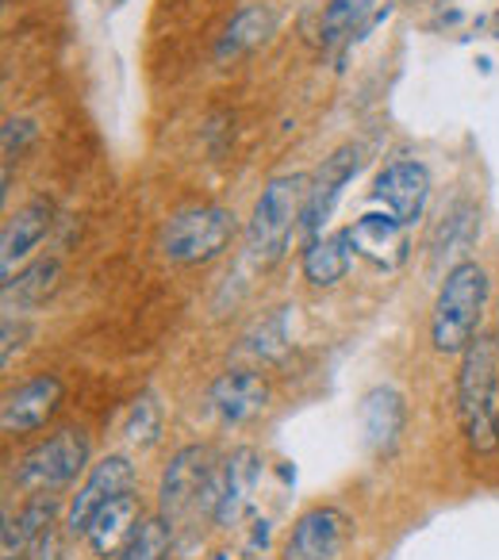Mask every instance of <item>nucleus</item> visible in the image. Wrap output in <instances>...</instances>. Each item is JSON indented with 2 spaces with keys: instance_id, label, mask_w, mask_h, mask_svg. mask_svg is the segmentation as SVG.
<instances>
[{
  "instance_id": "1",
  "label": "nucleus",
  "mask_w": 499,
  "mask_h": 560,
  "mask_svg": "<svg viewBox=\"0 0 499 560\" xmlns=\"http://www.w3.org/2000/svg\"><path fill=\"white\" fill-rule=\"evenodd\" d=\"M457 422L476 457L499 453V335H476L457 369Z\"/></svg>"
},
{
  "instance_id": "2",
  "label": "nucleus",
  "mask_w": 499,
  "mask_h": 560,
  "mask_svg": "<svg viewBox=\"0 0 499 560\" xmlns=\"http://www.w3.org/2000/svg\"><path fill=\"white\" fill-rule=\"evenodd\" d=\"M488 304V272L476 261H457L445 272L430 315V342L438 353H465Z\"/></svg>"
},
{
  "instance_id": "3",
  "label": "nucleus",
  "mask_w": 499,
  "mask_h": 560,
  "mask_svg": "<svg viewBox=\"0 0 499 560\" xmlns=\"http://www.w3.org/2000/svg\"><path fill=\"white\" fill-rule=\"evenodd\" d=\"M307 200V177L304 173H281L269 177L262 188L258 203L250 211L246 223V249L258 261H277L289 246L292 231H297L300 215H304Z\"/></svg>"
},
{
  "instance_id": "4",
  "label": "nucleus",
  "mask_w": 499,
  "mask_h": 560,
  "mask_svg": "<svg viewBox=\"0 0 499 560\" xmlns=\"http://www.w3.org/2000/svg\"><path fill=\"white\" fill-rule=\"evenodd\" d=\"M216 472L219 465L211 460L208 445H185L173 453V460L162 472V488H158V506L162 518L170 526H177L181 518L216 514Z\"/></svg>"
},
{
  "instance_id": "5",
  "label": "nucleus",
  "mask_w": 499,
  "mask_h": 560,
  "mask_svg": "<svg viewBox=\"0 0 499 560\" xmlns=\"http://www.w3.org/2000/svg\"><path fill=\"white\" fill-rule=\"evenodd\" d=\"M239 223L234 211L219 208V203H204V208H185L165 223L162 231V254L173 265H204L227 249L234 238Z\"/></svg>"
},
{
  "instance_id": "6",
  "label": "nucleus",
  "mask_w": 499,
  "mask_h": 560,
  "mask_svg": "<svg viewBox=\"0 0 499 560\" xmlns=\"http://www.w3.org/2000/svg\"><path fill=\"white\" fill-rule=\"evenodd\" d=\"M93 442L81 427H66L27 450L16 465V488L20 491H58L73 483L89 465Z\"/></svg>"
},
{
  "instance_id": "7",
  "label": "nucleus",
  "mask_w": 499,
  "mask_h": 560,
  "mask_svg": "<svg viewBox=\"0 0 499 560\" xmlns=\"http://www.w3.org/2000/svg\"><path fill=\"white\" fill-rule=\"evenodd\" d=\"M262 472H266V460H262L258 450H250V445L234 450L231 457L219 465V472H216V514H211L216 526L231 529V526H239L250 511H254Z\"/></svg>"
},
{
  "instance_id": "8",
  "label": "nucleus",
  "mask_w": 499,
  "mask_h": 560,
  "mask_svg": "<svg viewBox=\"0 0 499 560\" xmlns=\"http://www.w3.org/2000/svg\"><path fill=\"white\" fill-rule=\"evenodd\" d=\"M358 165H361V147H353V142H346V147H338L330 158H323V165L315 170V177L307 180L304 215H300V231H304L307 238H320V231L327 226L330 211H335L343 188L353 180Z\"/></svg>"
},
{
  "instance_id": "9",
  "label": "nucleus",
  "mask_w": 499,
  "mask_h": 560,
  "mask_svg": "<svg viewBox=\"0 0 499 560\" xmlns=\"http://www.w3.org/2000/svg\"><path fill=\"white\" fill-rule=\"evenodd\" d=\"M66 399V384L55 373H39L32 381H24L20 388H12L0 404V427L4 434H35L58 415Z\"/></svg>"
},
{
  "instance_id": "10",
  "label": "nucleus",
  "mask_w": 499,
  "mask_h": 560,
  "mask_svg": "<svg viewBox=\"0 0 499 560\" xmlns=\"http://www.w3.org/2000/svg\"><path fill=\"white\" fill-rule=\"evenodd\" d=\"M350 534L353 522L338 506H312L292 526L285 541V560H338Z\"/></svg>"
},
{
  "instance_id": "11",
  "label": "nucleus",
  "mask_w": 499,
  "mask_h": 560,
  "mask_svg": "<svg viewBox=\"0 0 499 560\" xmlns=\"http://www.w3.org/2000/svg\"><path fill=\"white\" fill-rule=\"evenodd\" d=\"M373 196L388 208V215H396L404 226H415L430 200V170L415 158H399L376 173Z\"/></svg>"
},
{
  "instance_id": "12",
  "label": "nucleus",
  "mask_w": 499,
  "mask_h": 560,
  "mask_svg": "<svg viewBox=\"0 0 499 560\" xmlns=\"http://www.w3.org/2000/svg\"><path fill=\"white\" fill-rule=\"evenodd\" d=\"M135 488V465L127 457H119V453H112V457H104L101 465L89 468V476L81 480L78 495L70 499V514H66V526L73 529V534H85V526L93 522V514L101 511L104 503H112L116 495H124V491Z\"/></svg>"
},
{
  "instance_id": "13",
  "label": "nucleus",
  "mask_w": 499,
  "mask_h": 560,
  "mask_svg": "<svg viewBox=\"0 0 499 560\" xmlns=\"http://www.w3.org/2000/svg\"><path fill=\"white\" fill-rule=\"evenodd\" d=\"M208 404L227 427H246L266 411L269 384L262 381V373H250V369H227L211 381Z\"/></svg>"
},
{
  "instance_id": "14",
  "label": "nucleus",
  "mask_w": 499,
  "mask_h": 560,
  "mask_svg": "<svg viewBox=\"0 0 499 560\" xmlns=\"http://www.w3.org/2000/svg\"><path fill=\"white\" fill-rule=\"evenodd\" d=\"M346 238H350L353 254L365 257L376 269H396V265L407 261V226L399 223L396 215H376V211H369V215L353 219V223L346 226Z\"/></svg>"
},
{
  "instance_id": "15",
  "label": "nucleus",
  "mask_w": 499,
  "mask_h": 560,
  "mask_svg": "<svg viewBox=\"0 0 499 560\" xmlns=\"http://www.w3.org/2000/svg\"><path fill=\"white\" fill-rule=\"evenodd\" d=\"M142 522L147 518H142V506L131 491H124V495H116L112 503H104L101 511L93 514V522L85 526V541H89V549H93V557L116 560L119 552L135 541Z\"/></svg>"
},
{
  "instance_id": "16",
  "label": "nucleus",
  "mask_w": 499,
  "mask_h": 560,
  "mask_svg": "<svg viewBox=\"0 0 499 560\" xmlns=\"http://www.w3.org/2000/svg\"><path fill=\"white\" fill-rule=\"evenodd\" d=\"M50 223H55V208L50 200H32L16 211V215L4 223V238H0V277L4 284L12 280L16 265H24L32 257V249H39V242L50 234Z\"/></svg>"
},
{
  "instance_id": "17",
  "label": "nucleus",
  "mask_w": 499,
  "mask_h": 560,
  "mask_svg": "<svg viewBox=\"0 0 499 560\" xmlns=\"http://www.w3.org/2000/svg\"><path fill=\"white\" fill-rule=\"evenodd\" d=\"M358 419H361V434H365L369 453L388 457V453L399 445V438H404L407 404L396 388H373V392H365V399H361Z\"/></svg>"
},
{
  "instance_id": "18",
  "label": "nucleus",
  "mask_w": 499,
  "mask_h": 560,
  "mask_svg": "<svg viewBox=\"0 0 499 560\" xmlns=\"http://www.w3.org/2000/svg\"><path fill=\"white\" fill-rule=\"evenodd\" d=\"M55 499L35 495L27 499L16 518L9 514L4 518V560H24L27 552H43V545L50 541V529H55Z\"/></svg>"
},
{
  "instance_id": "19",
  "label": "nucleus",
  "mask_w": 499,
  "mask_h": 560,
  "mask_svg": "<svg viewBox=\"0 0 499 560\" xmlns=\"http://www.w3.org/2000/svg\"><path fill=\"white\" fill-rule=\"evenodd\" d=\"M277 27V16L266 9V4H242L239 12L231 16V24L223 27V35H219L216 43V62H227V58H242L250 55V50H258L262 43L274 35Z\"/></svg>"
},
{
  "instance_id": "20",
  "label": "nucleus",
  "mask_w": 499,
  "mask_h": 560,
  "mask_svg": "<svg viewBox=\"0 0 499 560\" xmlns=\"http://www.w3.org/2000/svg\"><path fill=\"white\" fill-rule=\"evenodd\" d=\"M350 257L353 246L350 238L343 234H327V238H312L300 257V269H304V280L315 284V289H335L338 280L350 272Z\"/></svg>"
},
{
  "instance_id": "21",
  "label": "nucleus",
  "mask_w": 499,
  "mask_h": 560,
  "mask_svg": "<svg viewBox=\"0 0 499 560\" xmlns=\"http://www.w3.org/2000/svg\"><path fill=\"white\" fill-rule=\"evenodd\" d=\"M376 16V0H327L323 9V47L335 50L343 43H361Z\"/></svg>"
},
{
  "instance_id": "22",
  "label": "nucleus",
  "mask_w": 499,
  "mask_h": 560,
  "mask_svg": "<svg viewBox=\"0 0 499 560\" xmlns=\"http://www.w3.org/2000/svg\"><path fill=\"white\" fill-rule=\"evenodd\" d=\"M173 549V526L158 514V518H147L135 534V541L119 552L116 560H165Z\"/></svg>"
},
{
  "instance_id": "23",
  "label": "nucleus",
  "mask_w": 499,
  "mask_h": 560,
  "mask_svg": "<svg viewBox=\"0 0 499 560\" xmlns=\"http://www.w3.org/2000/svg\"><path fill=\"white\" fill-rule=\"evenodd\" d=\"M473 238H476V208L473 203H457V208L450 211V219L442 223V231H438L434 254L453 257V254H461Z\"/></svg>"
},
{
  "instance_id": "24",
  "label": "nucleus",
  "mask_w": 499,
  "mask_h": 560,
  "mask_svg": "<svg viewBox=\"0 0 499 560\" xmlns=\"http://www.w3.org/2000/svg\"><path fill=\"white\" fill-rule=\"evenodd\" d=\"M58 277V261H35L27 272H20V277H12L9 284H4V296H12L16 292L20 304H35V300H43L50 292V284H55Z\"/></svg>"
},
{
  "instance_id": "25",
  "label": "nucleus",
  "mask_w": 499,
  "mask_h": 560,
  "mask_svg": "<svg viewBox=\"0 0 499 560\" xmlns=\"http://www.w3.org/2000/svg\"><path fill=\"white\" fill-rule=\"evenodd\" d=\"M124 434L131 438L135 445H154L158 434H162V407H158L154 396H139L127 411V427Z\"/></svg>"
},
{
  "instance_id": "26",
  "label": "nucleus",
  "mask_w": 499,
  "mask_h": 560,
  "mask_svg": "<svg viewBox=\"0 0 499 560\" xmlns=\"http://www.w3.org/2000/svg\"><path fill=\"white\" fill-rule=\"evenodd\" d=\"M35 135H39L35 119H24V116L9 119V124H4V162H12L16 154H24V147L35 139Z\"/></svg>"
},
{
  "instance_id": "27",
  "label": "nucleus",
  "mask_w": 499,
  "mask_h": 560,
  "mask_svg": "<svg viewBox=\"0 0 499 560\" xmlns=\"http://www.w3.org/2000/svg\"><path fill=\"white\" fill-rule=\"evenodd\" d=\"M104 9H119V4H124V0H101Z\"/></svg>"
}]
</instances>
